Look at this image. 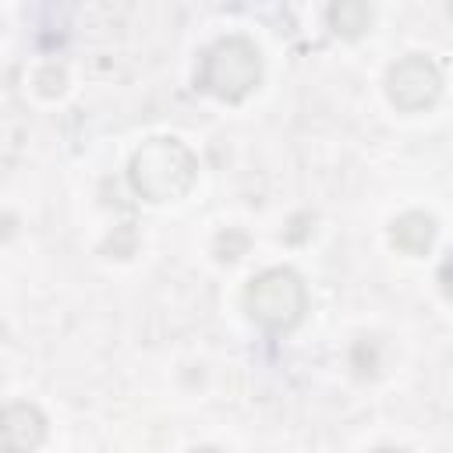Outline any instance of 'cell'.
<instances>
[{"mask_svg": "<svg viewBox=\"0 0 453 453\" xmlns=\"http://www.w3.org/2000/svg\"><path fill=\"white\" fill-rule=\"evenodd\" d=\"M372 18H375V14H372V7H368L365 0H340V4L329 7V25H333V32L343 35V39L365 35L368 25H372Z\"/></svg>", "mask_w": 453, "mask_h": 453, "instance_id": "cell-7", "label": "cell"}, {"mask_svg": "<svg viewBox=\"0 0 453 453\" xmlns=\"http://www.w3.org/2000/svg\"><path fill=\"white\" fill-rule=\"evenodd\" d=\"M244 311L265 333H290L308 311V287L287 265L265 269L244 287Z\"/></svg>", "mask_w": 453, "mask_h": 453, "instance_id": "cell-2", "label": "cell"}, {"mask_svg": "<svg viewBox=\"0 0 453 453\" xmlns=\"http://www.w3.org/2000/svg\"><path fill=\"white\" fill-rule=\"evenodd\" d=\"M64 81H67V78H64V71H60V67H53V64H50L46 71H39V78H35V85H39V92H42V96H60V92H64Z\"/></svg>", "mask_w": 453, "mask_h": 453, "instance_id": "cell-8", "label": "cell"}, {"mask_svg": "<svg viewBox=\"0 0 453 453\" xmlns=\"http://www.w3.org/2000/svg\"><path fill=\"white\" fill-rule=\"evenodd\" d=\"M435 241V219L428 212H403L393 219V244L403 255H425Z\"/></svg>", "mask_w": 453, "mask_h": 453, "instance_id": "cell-6", "label": "cell"}, {"mask_svg": "<svg viewBox=\"0 0 453 453\" xmlns=\"http://www.w3.org/2000/svg\"><path fill=\"white\" fill-rule=\"evenodd\" d=\"M262 81V53L248 35H226L212 42L198 67V88L223 103H241Z\"/></svg>", "mask_w": 453, "mask_h": 453, "instance_id": "cell-3", "label": "cell"}, {"mask_svg": "<svg viewBox=\"0 0 453 453\" xmlns=\"http://www.w3.org/2000/svg\"><path fill=\"white\" fill-rule=\"evenodd\" d=\"M439 283H442V294L453 301V248L446 251V258H442V265H439Z\"/></svg>", "mask_w": 453, "mask_h": 453, "instance_id": "cell-9", "label": "cell"}, {"mask_svg": "<svg viewBox=\"0 0 453 453\" xmlns=\"http://www.w3.org/2000/svg\"><path fill=\"white\" fill-rule=\"evenodd\" d=\"M191 453H223V449H216V446H195Z\"/></svg>", "mask_w": 453, "mask_h": 453, "instance_id": "cell-11", "label": "cell"}, {"mask_svg": "<svg viewBox=\"0 0 453 453\" xmlns=\"http://www.w3.org/2000/svg\"><path fill=\"white\" fill-rule=\"evenodd\" d=\"M372 453H407L403 446H379V449H372Z\"/></svg>", "mask_w": 453, "mask_h": 453, "instance_id": "cell-10", "label": "cell"}, {"mask_svg": "<svg viewBox=\"0 0 453 453\" xmlns=\"http://www.w3.org/2000/svg\"><path fill=\"white\" fill-rule=\"evenodd\" d=\"M386 96L403 113L428 110L442 96V74H439V67L428 57L407 53V57H400L389 67V74H386Z\"/></svg>", "mask_w": 453, "mask_h": 453, "instance_id": "cell-4", "label": "cell"}, {"mask_svg": "<svg viewBox=\"0 0 453 453\" xmlns=\"http://www.w3.org/2000/svg\"><path fill=\"white\" fill-rule=\"evenodd\" d=\"M198 177L195 152L177 138H149L127 163V180L145 202H173L191 191Z\"/></svg>", "mask_w": 453, "mask_h": 453, "instance_id": "cell-1", "label": "cell"}, {"mask_svg": "<svg viewBox=\"0 0 453 453\" xmlns=\"http://www.w3.org/2000/svg\"><path fill=\"white\" fill-rule=\"evenodd\" d=\"M42 439H46V414L35 403L14 400L4 407V421H0L4 453H32L42 446Z\"/></svg>", "mask_w": 453, "mask_h": 453, "instance_id": "cell-5", "label": "cell"}]
</instances>
